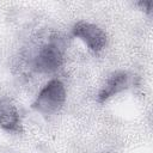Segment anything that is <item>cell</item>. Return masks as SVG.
Returning <instances> with one entry per match:
<instances>
[{"label":"cell","instance_id":"obj_2","mask_svg":"<svg viewBox=\"0 0 153 153\" xmlns=\"http://www.w3.org/2000/svg\"><path fill=\"white\" fill-rule=\"evenodd\" d=\"M63 65V44L61 38L51 37L41 45L33 56L32 66L35 71L43 74L55 73Z\"/></svg>","mask_w":153,"mask_h":153},{"label":"cell","instance_id":"obj_1","mask_svg":"<svg viewBox=\"0 0 153 153\" xmlns=\"http://www.w3.org/2000/svg\"><path fill=\"white\" fill-rule=\"evenodd\" d=\"M67 92L65 84L57 79H50L38 92L32 103V109L42 115H53L57 112L65 104Z\"/></svg>","mask_w":153,"mask_h":153},{"label":"cell","instance_id":"obj_5","mask_svg":"<svg viewBox=\"0 0 153 153\" xmlns=\"http://www.w3.org/2000/svg\"><path fill=\"white\" fill-rule=\"evenodd\" d=\"M22 118L17 105L7 97L0 98V129L7 133H18Z\"/></svg>","mask_w":153,"mask_h":153},{"label":"cell","instance_id":"obj_3","mask_svg":"<svg viewBox=\"0 0 153 153\" xmlns=\"http://www.w3.org/2000/svg\"><path fill=\"white\" fill-rule=\"evenodd\" d=\"M72 33L74 37L79 38L84 44L93 53L102 51L108 42L106 33L98 25L80 20L73 25Z\"/></svg>","mask_w":153,"mask_h":153},{"label":"cell","instance_id":"obj_4","mask_svg":"<svg viewBox=\"0 0 153 153\" xmlns=\"http://www.w3.org/2000/svg\"><path fill=\"white\" fill-rule=\"evenodd\" d=\"M131 85V76L123 71L114 72L105 81L98 93V102L104 103L111 97L126 91Z\"/></svg>","mask_w":153,"mask_h":153}]
</instances>
